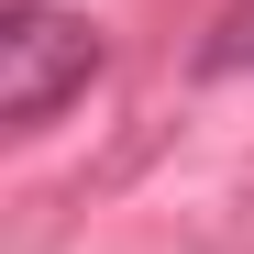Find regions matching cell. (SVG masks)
Wrapping results in <instances>:
<instances>
[{"label": "cell", "instance_id": "obj_2", "mask_svg": "<svg viewBox=\"0 0 254 254\" xmlns=\"http://www.w3.org/2000/svg\"><path fill=\"white\" fill-rule=\"evenodd\" d=\"M243 66H254V0H232L210 22V45H199V77H243Z\"/></svg>", "mask_w": 254, "mask_h": 254}, {"label": "cell", "instance_id": "obj_1", "mask_svg": "<svg viewBox=\"0 0 254 254\" xmlns=\"http://www.w3.org/2000/svg\"><path fill=\"white\" fill-rule=\"evenodd\" d=\"M100 22L66 11V0H11L0 11V122L11 133H45V122L100 77Z\"/></svg>", "mask_w": 254, "mask_h": 254}]
</instances>
